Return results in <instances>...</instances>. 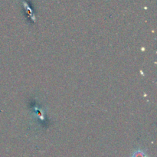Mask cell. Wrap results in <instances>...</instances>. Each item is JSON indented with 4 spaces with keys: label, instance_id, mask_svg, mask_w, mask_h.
Wrapping results in <instances>:
<instances>
[{
    "label": "cell",
    "instance_id": "cell-1",
    "mask_svg": "<svg viewBox=\"0 0 157 157\" xmlns=\"http://www.w3.org/2000/svg\"><path fill=\"white\" fill-rule=\"evenodd\" d=\"M133 157H146V156L145 154H144V153H143V152H140V151H138V152H136V153L133 154Z\"/></svg>",
    "mask_w": 157,
    "mask_h": 157
}]
</instances>
